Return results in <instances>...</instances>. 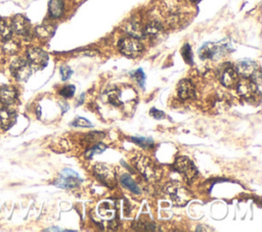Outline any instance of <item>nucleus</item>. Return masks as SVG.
Returning a JSON list of instances; mask_svg holds the SVG:
<instances>
[{
    "mask_svg": "<svg viewBox=\"0 0 262 232\" xmlns=\"http://www.w3.org/2000/svg\"><path fill=\"white\" fill-rule=\"evenodd\" d=\"M166 192L176 206L183 207L191 200V193L179 182H170L166 185Z\"/></svg>",
    "mask_w": 262,
    "mask_h": 232,
    "instance_id": "f257e3e1",
    "label": "nucleus"
},
{
    "mask_svg": "<svg viewBox=\"0 0 262 232\" xmlns=\"http://www.w3.org/2000/svg\"><path fill=\"white\" fill-rule=\"evenodd\" d=\"M134 165L136 169L149 181H155L159 179L160 171L150 158L145 156H137L134 159Z\"/></svg>",
    "mask_w": 262,
    "mask_h": 232,
    "instance_id": "f03ea898",
    "label": "nucleus"
},
{
    "mask_svg": "<svg viewBox=\"0 0 262 232\" xmlns=\"http://www.w3.org/2000/svg\"><path fill=\"white\" fill-rule=\"evenodd\" d=\"M229 52V45L224 43H205L199 51L202 59H218Z\"/></svg>",
    "mask_w": 262,
    "mask_h": 232,
    "instance_id": "7ed1b4c3",
    "label": "nucleus"
},
{
    "mask_svg": "<svg viewBox=\"0 0 262 232\" xmlns=\"http://www.w3.org/2000/svg\"><path fill=\"white\" fill-rule=\"evenodd\" d=\"M119 49L121 54L128 58H135L143 54L144 45L137 38L130 36L120 40Z\"/></svg>",
    "mask_w": 262,
    "mask_h": 232,
    "instance_id": "20e7f679",
    "label": "nucleus"
},
{
    "mask_svg": "<svg viewBox=\"0 0 262 232\" xmlns=\"http://www.w3.org/2000/svg\"><path fill=\"white\" fill-rule=\"evenodd\" d=\"M174 169L183 176L187 183L193 182L198 174L195 164L186 157L178 158L174 163Z\"/></svg>",
    "mask_w": 262,
    "mask_h": 232,
    "instance_id": "39448f33",
    "label": "nucleus"
},
{
    "mask_svg": "<svg viewBox=\"0 0 262 232\" xmlns=\"http://www.w3.org/2000/svg\"><path fill=\"white\" fill-rule=\"evenodd\" d=\"M10 72L16 81H27L32 74L30 62L24 58H17L10 64Z\"/></svg>",
    "mask_w": 262,
    "mask_h": 232,
    "instance_id": "423d86ee",
    "label": "nucleus"
},
{
    "mask_svg": "<svg viewBox=\"0 0 262 232\" xmlns=\"http://www.w3.org/2000/svg\"><path fill=\"white\" fill-rule=\"evenodd\" d=\"M95 176L102 182L103 184H106L109 187H115L117 184L116 180V172L107 164H97L94 169Z\"/></svg>",
    "mask_w": 262,
    "mask_h": 232,
    "instance_id": "0eeeda50",
    "label": "nucleus"
},
{
    "mask_svg": "<svg viewBox=\"0 0 262 232\" xmlns=\"http://www.w3.org/2000/svg\"><path fill=\"white\" fill-rule=\"evenodd\" d=\"M82 182L80 176L71 169H65L57 179L56 185L61 188H74Z\"/></svg>",
    "mask_w": 262,
    "mask_h": 232,
    "instance_id": "6e6552de",
    "label": "nucleus"
},
{
    "mask_svg": "<svg viewBox=\"0 0 262 232\" xmlns=\"http://www.w3.org/2000/svg\"><path fill=\"white\" fill-rule=\"evenodd\" d=\"M27 60L38 69L44 68L48 61L47 54L37 47H30L27 51Z\"/></svg>",
    "mask_w": 262,
    "mask_h": 232,
    "instance_id": "1a4fd4ad",
    "label": "nucleus"
},
{
    "mask_svg": "<svg viewBox=\"0 0 262 232\" xmlns=\"http://www.w3.org/2000/svg\"><path fill=\"white\" fill-rule=\"evenodd\" d=\"M220 82L225 87H234L238 84V72L236 68L231 63H225L221 65L220 69Z\"/></svg>",
    "mask_w": 262,
    "mask_h": 232,
    "instance_id": "9d476101",
    "label": "nucleus"
},
{
    "mask_svg": "<svg viewBox=\"0 0 262 232\" xmlns=\"http://www.w3.org/2000/svg\"><path fill=\"white\" fill-rule=\"evenodd\" d=\"M237 90L242 97L246 99H251L258 94V85L249 78H245L238 82Z\"/></svg>",
    "mask_w": 262,
    "mask_h": 232,
    "instance_id": "9b49d317",
    "label": "nucleus"
},
{
    "mask_svg": "<svg viewBox=\"0 0 262 232\" xmlns=\"http://www.w3.org/2000/svg\"><path fill=\"white\" fill-rule=\"evenodd\" d=\"M11 30L22 37H29L31 35V24L23 14H16L11 22Z\"/></svg>",
    "mask_w": 262,
    "mask_h": 232,
    "instance_id": "f8f14e48",
    "label": "nucleus"
},
{
    "mask_svg": "<svg viewBox=\"0 0 262 232\" xmlns=\"http://www.w3.org/2000/svg\"><path fill=\"white\" fill-rule=\"evenodd\" d=\"M236 70L238 75H241L244 78H252L259 71L257 63L251 59L240 60L236 65Z\"/></svg>",
    "mask_w": 262,
    "mask_h": 232,
    "instance_id": "ddd939ff",
    "label": "nucleus"
},
{
    "mask_svg": "<svg viewBox=\"0 0 262 232\" xmlns=\"http://www.w3.org/2000/svg\"><path fill=\"white\" fill-rule=\"evenodd\" d=\"M17 93L12 86H0V103L5 106H10L16 101Z\"/></svg>",
    "mask_w": 262,
    "mask_h": 232,
    "instance_id": "4468645a",
    "label": "nucleus"
},
{
    "mask_svg": "<svg viewBox=\"0 0 262 232\" xmlns=\"http://www.w3.org/2000/svg\"><path fill=\"white\" fill-rule=\"evenodd\" d=\"M177 94L181 99H188L195 95V86L189 80H181L177 85Z\"/></svg>",
    "mask_w": 262,
    "mask_h": 232,
    "instance_id": "2eb2a0df",
    "label": "nucleus"
},
{
    "mask_svg": "<svg viewBox=\"0 0 262 232\" xmlns=\"http://www.w3.org/2000/svg\"><path fill=\"white\" fill-rule=\"evenodd\" d=\"M15 121V115L7 108H0V126L2 129H8Z\"/></svg>",
    "mask_w": 262,
    "mask_h": 232,
    "instance_id": "dca6fc26",
    "label": "nucleus"
},
{
    "mask_svg": "<svg viewBox=\"0 0 262 232\" xmlns=\"http://www.w3.org/2000/svg\"><path fill=\"white\" fill-rule=\"evenodd\" d=\"M48 11L51 18H61L64 13V1L63 0H49Z\"/></svg>",
    "mask_w": 262,
    "mask_h": 232,
    "instance_id": "f3484780",
    "label": "nucleus"
},
{
    "mask_svg": "<svg viewBox=\"0 0 262 232\" xmlns=\"http://www.w3.org/2000/svg\"><path fill=\"white\" fill-rule=\"evenodd\" d=\"M120 180H121V183L123 184V186H125L131 192H133L135 194L141 193V189H139V186L136 184V182L131 178L130 175L123 174L121 176Z\"/></svg>",
    "mask_w": 262,
    "mask_h": 232,
    "instance_id": "a211bd4d",
    "label": "nucleus"
},
{
    "mask_svg": "<svg viewBox=\"0 0 262 232\" xmlns=\"http://www.w3.org/2000/svg\"><path fill=\"white\" fill-rule=\"evenodd\" d=\"M162 26L157 23V22H152L149 25H147V27L144 29V33L145 35L150 36V37H157L161 34L162 32Z\"/></svg>",
    "mask_w": 262,
    "mask_h": 232,
    "instance_id": "6ab92c4d",
    "label": "nucleus"
},
{
    "mask_svg": "<svg viewBox=\"0 0 262 232\" xmlns=\"http://www.w3.org/2000/svg\"><path fill=\"white\" fill-rule=\"evenodd\" d=\"M126 32L128 33V34H130L132 37H135L137 39L143 38L145 36L144 29L141 27V25H138L137 23H130L129 25H127Z\"/></svg>",
    "mask_w": 262,
    "mask_h": 232,
    "instance_id": "aec40b11",
    "label": "nucleus"
},
{
    "mask_svg": "<svg viewBox=\"0 0 262 232\" xmlns=\"http://www.w3.org/2000/svg\"><path fill=\"white\" fill-rule=\"evenodd\" d=\"M36 35L41 38V39H47V38H50L52 36V34H54V28L50 27V26H47V25H41L39 27L36 28Z\"/></svg>",
    "mask_w": 262,
    "mask_h": 232,
    "instance_id": "412c9836",
    "label": "nucleus"
},
{
    "mask_svg": "<svg viewBox=\"0 0 262 232\" xmlns=\"http://www.w3.org/2000/svg\"><path fill=\"white\" fill-rule=\"evenodd\" d=\"M11 34H12L11 27L6 23V21L0 18V39L3 40L9 39L11 38Z\"/></svg>",
    "mask_w": 262,
    "mask_h": 232,
    "instance_id": "4be33fe9",
    "label": "nucleus"
},
{
    "mask_svg": "<svg viewBox=\"0 0 262 232\" xmlns=\"http://www.w3.org/2000/svg\"><path fill=\"white\" fill-rule=\"evenodd\" d=\"M98 214L103 218H113L115 215V210L111 208V205L109 203L103 202L99 207H98Z\"/></svg>",
    "mask_w": 262,
    "mask_h": 232,
    "instance_id": "5701e85b",
    "label": "nucleus"
},
{
    "mask_svg": "<svg viewBox=\"0 0 262 232\" xmlns=\"http://www.w3.org/2000/svg\"><path fill=\"white\" fill-rule=\"evenodd\" d=\"M103 137H104V133H102V132H91V133L86 135L84 140L88 145H92L98 143L101 139H103Z\"/></svg>",
    "mask_w": 262,
    "mask_h": 232,
    "instance_id": "b1692460",
    "label": "nucleus"
},
{
    "mask_svg": "<svg viewBox=\"0 0 262 232\" xmlns=\"http://www.w3.org/2000/svg\"><path fill=\"white\" fill-rule=\"evenodd\" d=\"M133 228L139 231H155L157 229L156 224L153 222H144V221H137L133 223Z\"/></svg>",
    "mask_w": 262,
    "mask_h": 232,
    "instance_id": "393cba45",
    "label": "nucleus"
},
{
    "mask_svg": "<svg viewBox=\"0 0 262 232\" xmlns=\"http://www.w3.org/2000/svg\"><path fill=\"white\" fill-rule=\"evenodd\" d=\"M4 45H3V51L5 54L7 55H13L17 52V49H19V45L17 43L13 40H11V38L4 40Z\"/></svg>",
    "mask_w": 262,
    "mask_h": 232,
    "instance_id": "a878e982",
    "label": "nucleus"
},
{
    "mask_svg": "<svg viewBox=\"0 0 262 232\" xmlns=\"http://www.w3.org/2000/svg\"><path fill=\"white\" fill-rule=\"evenodd\" d=\"M106 145H104V144H101V143H96V144H94L91 148H90V150L89 151H87L86 152V157L87 158H92L94 155H97V154H101L104 150H106Z\"/></svg>",
    "mask_w": 262,
    "mask_h": 232,
    "instance_id": "bb28decb",
    "label": "nucleus"
},
{
    "mask_svg": "<svg viewBox=\"0 0 262 232\" xmlns=\"http://www.w3.org/2000/svg\"><path fill=\"white\" fill-rule=\"evenodd\" d=\"M181 55L184 58V60L191 64L193 63V53H191V48H190V45L189 44H185L182 49H181Z\"/></svg>",
    "mask_w": 262,
    "mask_h": 232,
    "instance_id": "cd10ccee",
    "label": "nucleus"
},
{
    "mask_svg": "<svg viewBox=\"0 0 262 232\" xmlns=\"http://www.w3.org/2000/svg\"><path fill=\"white\" fill-rule=\"evenodd\" d=\"M131 140L135 142L136 144H139L143 147H153L154 141L151 138H145V137H132Z\"/></svg>",
    "mask_w": 262,
    "mask_h": 232,
    "instance_id": "c85d7f7f",
    "label": "nucleus"
},
{
    "mask_svg": "<svg viewBox=\"0 0 262 232\" xmlns=\"http://www.w3.org/2000/svg\"><path fill=\"white\" fill-rule=\"evenodd\" d=\"M131 77L138 83L139 85L142 87L145 86V81H146V75L144 73V71L142 69H139L137 71H135L134 73L131 74Z\"/></svg>",
    "mask_w": 262,
    "mask_h": 232,
    "instance_id": "c756f323",
    "label": "nucleus"
},
{
    "mask_svg": "<svg viewBox=\"0 0 262 232\" xmlns=\"http://www.w3.org/2000/svg\"><path fill=\"white\" fill-rule=\"evenodd\" d=\"M108 101L114 105V106H120L121 101H120V92L118 90L111 91L108 93Z\"/></svg>",
    "mask_w": 262,
    "mask_h": 232,
    "instance_id": "7c9ffc66",
    "label": "nucleus"
},
{
    "mask_svg": "<svg viewBox=\"0 0 262 232\" xmlns=\"http://www.w3.org/2000/svg\"><path fill=\"white\" fill-rule=\"evenodd\" d=\"M75 93V86L73 85H68V86H65L63 87L61 90H60V94L66 98H70L72 97Z\"/></svg>",
    "mask_w": 262,
    "mask_h": 232,
    "instance_id": "2f4dec72",
    "label": "nucleus"
},
{
    "mask_svg": "<svg viewBox=\"0 0 262 232\" xmlns=\"http://www.w3.org/2000/svg\"><path fill=\"white\" fill-rule=\"evenodd\" d=\"M72 74H73V71L71 70V68L68 67V65H64V67L61 68V76L64 81L68 80L70 77L72 76Z\"/></svg>",
    "mask_w": 262,
    "mask_h": 232,
    "instance_id": "473e14b6",
    "label": "nucleus"
},
{
    "mask_svg": "<svg viewBox=\"0 0 262 232\" xmlns=\"http://www.w3.org/2000/svg\"><path fill=\"white\" fill-rule=\"evenodd\" d=\"M74 126H78V127H91L92 124L88 121L86 120L84 118H78L74 123H73Z\"/></svg>",
    "mask_w": 262,
    "mask_h": 232,
    "instance_id": "72a5a7b5",
    "label": "nucleus"
},
{
    "mask_svg": "<svg viewBox=\"0 0 262 232\" xmlns=\"http://www.w3.org/2000/svg\"><path fill=\"white\" fill-rule=\"evenodd\" d=\"M150 114L152 117H154L155 119L157 120H160V119H163L165 117V114L159 110H157V109H152L150 111Z\"/></svg>",
    "mask_w": 262,
    "mask_h": 232,
    "instance_id": "f704fd0d",
    "label": "nucleus"
},
{
    "mask_svg": "<svg viewBox=\"0 0 262 232\" xmlns=\"http://www.w3.org/2000/svg\"><path fill=\"white\" fill-rule=\"evenodd\" d=\"M191 1H199V0H191Z\"/></svg>",
    "mask_w": 262,
    "mask_h": 232,
    "instance_id": "c9c22d12",
    "label": "nucleus"
}]
</instances>
